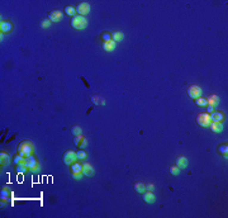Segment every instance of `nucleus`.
Segmentation results:
<instances>
[{"label": "nucleus", "instance_id": "19", "mask_svg": "<svg viewBox=\"0 0 228 218\" xmlns=\"http://www.w3.org/2000/svg\"><path fill=\"white\" fill-rule=\"evenodd\" d=\"M91 101H93L94 104H96V105H104L105 104V99L101 98V96H98V95L91 96Z\"/></svg>", "mask_w": 228, "mask_h": 218}, {"label": "nucleus", "instance_id": "6", "mask_svg": "<svg viewBox=\"0 0 228 218\" xmlns=\"http://www.w3.org/2000/svg\"><path fill=\"white\" fill-rule=\"evenodd\" d=\"M62 160L66 165H71L72 162H75L76 160H77V156H76V152L72 151V150H69V151H66L65 154H63V157H62Z\"/></svg>", "mask_w": 228, "mask_h": 218}, {"label": "nucleus", "instance_id": "8", "mask_svg": "<svg viewBox=\"0 0 228 218\" xmlns=\"http://www.w3.org/2000/svg\"><path fill=\"white\" fill-rule=\"evenodd\" d=\"M14 29V24L10 20H1L0 23V30L1 33H10Z\"/></svg>", "mask_w": 228, "mask_h": 218}, {"label": "nucleus", "instance_id": "23", "mask_svg": "<svg viewBox=\"0 0 228 218\" xmlns=\"http://www.w3.org/2000/svg\"><path fill=\"white\" fill-rule=\"evenodd\" d=\"M134 190L137 191V193H143L145 190H146V185L143 184V183H136L134 184Z\"/></svg>", "mask_w": 228, "mask_h": 218}, {"label": "nucleus", "instance_id": "9", "mask_svg": "<svg viewBox=\"0 0 228 218\" xmlns=\"http://www.w3.org/2000/svg\"><path fill=\"white\" fill-rule=\"evenodd\" d=\"M209 117H210L212 123H217V122H223V119H224V114H223L222 112H218V110H213L212 113L209 114Z\"/></svg>", "mask_w": 228, "mask_h": 218}, {"label": "nucleus", "instance_id": "17", "mask_svg": "<svg viewBox=\"0 0 228 218\" xmlns=\"http://www.w3.org/2000/svg\"><path fill=\"white\" fill-rule=\"evenodd\" d=\"M210 128L212 131L214 132V133H221V132L223 131V123L222 122H217V123H210Z\"/></svg>", "mask_w": 228, "mask_h": 218}, {"label": "nucleus", "instance_id": "15", "mask_svg": "<svg viewBox=\"0 0 228 218\" xmlns=\"http://www.w3.org/2000/svg\"><path fill=\"white\" fill-rule=\"evenodd\" d=\"M70 170H71V174H72V172H83V164L76 160L75 162L71 164Z\"/></svg>", "mask_w": 228, "mask_h": 218}, {"label": "nucleus", "instance_id": "28", "mask_svg": "<svg viewBox=\"0 0 228 218\" xmlns=\"http://www.w3.org/2000/svg\"><path fill=\"white\" fill-rule=\"evenodd\" d=\"M76 156H77V160H86L88 159V154L85 152V150H79L76 152Z\"/></svg>", "mask_w": 228, "mask_h": 218}, {"label": "nucleus", "instance_id": "21", "mask_svg": "<svg viewBox=\"0 0 228 218\" xmlns=\"http://www.w3.org/2000/svg\"><path fill=\"white\" fill-rule=\"evenodd\" d=\"M218 151L221 152L222 156L224 157V159H228V146H227V143L221 145L219 147H218Z\"/></svg>", "mask_w": 228, "mask_h": 218}, {"label": "nucleus", "instance_id": "12", "mask_svg": "<svg viewBox=\"0 0 228 218\" xmlns=\"http://www.w3.org/2000/svg\"><path fill=\"white\" fill-rule=\"evenodd\" d=\"M10 156L7 154V152H1L0 154V166H1V169H4V167H7L9 164H10Z\"/></svg>", "mask_w": 228, "mask_h": 218}, {"label": "nucleus", "instance_id": "5", "mask_svg": "<svg viewBox=\"0 0 228 218\" xmlns=\"http://www.w3.org/2000/svg\"><path fill=\"white\" fill-rule=\"evenodd\" d=\"M76 13L77 15H81V17H85L90 13V5L86 3V1H81L79 3V5L76 7Z\"/></svg>", "mask_w": 228, "mask_h": 218}, {"label": "nucleus", "instance_id": "27", "mask_svg": "<svg viewBox=\"0 0 228 218\" xmlns=\"http://www.w3.org/2000/svg\"><path fill=\"white\" fill-rule=\"evenodd\" d=\"M71 133L74 136H79V134H83V128H81L80 126H74L72 128H71Z\"/></svg>", "mask_w": 228, "mask_h": 218}, {"label": "nucleus", "instance_id": "33", "mask_svg": "<svg viewBox=\"0 0 228 218\" xmlns=\"http://www.w3.org/2000/svg\"><path fill=\"white\" fill-rule=\"evenodd\" d=\"M39 25L42 28H49V25H51V20L49 19H43L42 22L39 23Z\"/></svg>", "mask_w": 228, "mask_h": 218}, {"label": "nucleus", "instance_id": "35", "mask_svg": "<svg viewBox=\"0 0 228 218\" xmlns=\"http://www.w3.org/2000/svg\"><path fill=\"white\" fill-rule=\"evenodd\" d=\"M153 189H155L153 184H147L146 185V190H153Z\"/></svg>", "mask_w": 228, "mask_h": 218}, {"label": "nucleus", "instance_id": "20", "mask_svg": "<svg viewBox=\"0 0 228 218\" xmlns=\"http://www.w3.org/2000/svg\"><path fill=\"white\" fill-rule=\"evenodd\" d=\"M218 96L217 95H210L209 98H208V105H212L213 108H215V106L218 105Z\"/></svg>", "mask_w": 228, "mask_h": 218}, {"label": "nucleus", "instance_id": "7", "mask_svg": "<svg viewBox=\"0 0 228 218\" xmlns=\"http://www.w3.org/2000/svg\"><path fill=\"white\" fill-rule=\"evenodd\" d=\"M201 94H203V90L198 85H191V86H189V89H187V95H189L191 99L200 98Z\"/></svg>", "mask_w": 228, "mask_h": 218}, {"label": "nucleus", "instance_id": "13", "mask_svg": "<svg viewBox=\"0 0 228 218\" xmlns=\"http://www.w3.org/2000/svg\"><path fill=\"white\" fill-rule=\"evenodd\" d=\"M94 167L91 166L89 162H84L83 164V174L85 176H93L94 175Z\"/></svg>", "mask_w": 228, "mask_h": 218}, {"label": "nucleus", "instance_id": "25", "mask_svg": "<svg viewBox=\"0 0 228 218\" xmlns=\"http://www.w3.org/2000/svg\"><path fill=\"white\" fill-rule=\"evenodd\" d=\"M10 195V189L8 186H4L3 189H1V194H0V197H1V199H8Z\"/></svg>", "mask_w": 228, "mask_h": 218}, {"label": "nucleus", "instance_id": "1", "mask_svg": "<svg viewBox=\"0 0 228 218\" xmlns=\"http://www.w3.org/2000/svg\"><path fill=\"white\" fill-rule=\"evenodd\" d=\"M18 155H20L24 159L32 156L33 155V151H34V145L30 141H22L18 145Z\"/></svg>", "mask_w": 228, "mask_h": 218}, {"label": "nucleus", "instance_id": "16", "mask_svg": "<svg viewBox=\"0 0 228 218\" xmlns=\"http://www.w3.org/2000/svg\"><path fill=\"white\" fill-rule=\"evenodd\" d=\"M176 166L179 167V169H185L187 166V159L185 156H179L176 159Z\"/></svg>", "mask_w": 228, "mask_h": 218}, {"label": "nucleus", "instance_id": "34", "mask_svg": "<svg viewBox=\"0 0 228 218\" xmlns=\"http://www.w3.org/2000/svg\"><path fill=\"white\" fill-rule=\"evenodd\" d=\"M71 176H72L74 179H76V180H80V179H83L84 174H83V172H72V174H71Z\"/></svg>", "mask_w": 228, "mask_h": 218}, {"label": "nucleus", "instance_id": "31", "mask_svg": "<svg viewBox=\"0 0 228 218\" xmlns=\"http://www.w3.org/2000/svg\"><path fill=\"white\" fill-rule=\"evenodd\" d=\"M101 39H103V42H108V41H111V33L104 32L103 34H101Z\"/></svg>", "mask_w": 228, "mask_h": 218}, {"label": "nucleus", "instance_id": "22", "mask_svg": "<svg viewBox=\"0 0 228 218\" xmlns=\"http://www.w3.org/2000/svg\"><path fill=\"white\" fill-rule=\"evenodd\" d=\"M65 13L67 15H70V17H75L76 15V8L71 7V5H67V7L65 8Z\"/></svg>", "mask_w": 228, "mask_h": 218}, {"label": "nucleus", "instance_id": "24", "mask_svg": "<svg viewBox=\"0 0 228 218\" xmlns=\"http://www.w3.org/2000/svg\"><path fill=\"white\" fill-rule=\"evenodd\" d=\"M195 100V104L196 105H199V106H207L208 105V99H205V98H196V99H194Z\"/></svg>", "mask_w": 228, "mask_h": 218}, {"label": "nucleus", "instance_id": "18", "mask_svg": "<svg viewBox=\"0 0 228 218\" xmlns=\"http://www.w3.org/2000/svg\"><path fill=\"white\" fill-rule=\"evenodd\" d=\"M123 38H124V34L122 33V32H119V30H117V32L111 33V39H113L115 43H117V42H120V41H123Z\"/></svg>", "mask_w": 228, "mask_h": 218}, {"label": "nucleus", "instance_id": "10", "mask_svg": "<svg viewBox=\"0 0 228 218\" xmlns=\"http://www.w3.org/2000/svg\"><path fill=\"white\" fill-rule=\"evenodd\" d=\"M48 19L51 20V22H53V23H58V22H61V19H62V13L58 12V10L49 12L48 13Z\"/></svg>", "mask_w": 228, "mask_h": 218}, {"label": "nucleus", "instance_id": "4", "mask_svg": "<svg viewBox=\"0 0 228 218\" xmlns=\"http://www.w3.org/2000/svg\"><path fill=\"white\" fill-rule=\"evenodd\" d=\"M196 122H198V124L201 126V127H209L210 123H212L210 117H209V114H208V113H200V114H198Z\"/></svg>", "mask_w": 228, "mask_h": 218}, {"label": "nucleus", "instance_id": "29", "mask_svg": "<svg viewBox=\"0 0 228 218\" xmlns=\"http://www.w3.org/2000/svg\"><path fill=\"white\" fill-rule=\"evenodd\" d=\"M29 169L27 166H25L24 164H19V165H17V171L19 172V174H24V172H27Z\"/></svg>", "mask_w": 228, "mask_h": 218}, {"label": "nucleus", "instance_id": "2", "mask_svg": "<svg viewBox=\"0 0 228 218\" xmlns=\"http://www.w3.org/2000/svg\"><path fill=\"white\" fill-rule=\"evenodd\" d=\"M71 27L77 29V30H83L88 27V20H86L85 17H81V15H75V17L71 18Z\"/></svg>", "mask_w": 228, "mask_h": 218}, {"label": "nucleus", "instance_id": "32", "mask_svg": "<svg viewBox=\"0 0 228 218\" xmlns=\"http://www.w3.org/2000/svg\"><path fill=\"white\" fill-rule=\"evenodd\" d=\"M180 170H181V169H179L177 166L174 165V166L170 167V174H171V175H179V174H180Z\"/></svg>", "mask_w": 228, "mask_h": 218}, {"label": "nucleus", "instance_id": "3", "mask_svg": "<svg viewBox=\"0 0 228 218\" xmlns=\"http://www.w3.org/2000/svg\"><path fill=\"white\" fill-rule=\"evenodd\" d=\"M23 164L28 167L29 171H32V172H37L39 170V164H38V161H37V159H35L34 156H29V157H27V159H24Z\"/></svg>", "mask_w": 228, "mask_h": 218}, {"label": "nucleus", "instance_id": "11", "mask_svg": "<svg viewBox=\"0 0 228 218\" xmlns=\"http://www.w3.org/2000/svg\"><path fill=\"white\" fill-rule=\"evenodd\" d=\"M142 194H143V200L146 203H148V204H152V203L156 202V195L151 190H146V191L142 193Z\"/></svg>", "mask_w": 228, "mask_h": 218}, {"label": "nucleus", "instance_id": "30", "mask_svg": "<svg viewBox=\"0 0 228 218\" xmlns=\"http://www.w3.org/2000/svg\"><path fill=\"white\" fill-rule=\"evenodd\" d=\"M13 162H14V164H17V165L23 164V162H24V157H22L20 155H15L13 157Z\"/></svg>", "mask_w": 228, "mask_h": 218}, {"label": "nucleus", "instance_id": "14", "mask_svg": "<svg viewBox=\"0 0 228 218\" xmlns=\"http://www.w3.org/2000/svg\"><path fill=\"white\" fill-rule=\"evenodd\" d=\"M115 46H117V43L113 39L108 41V42H103V48H104V51H106V52H111V51H114Z\"/></svg>", "mask_w": 228, "mask_h": 218}, {"label": "nucleus", "instance_id": "26", "mask_svg": "<svg viewBox=\"0 0 228 218\" xmlns=\"http://www.w3.org/2000/svg\"><path fill=\"white\" fill-rule=\"evenodd\" d=\"M85 140V137L83 136V134H79V136H74V143L77 146V147H80V145L83 143V141Z\"/></svg>", "mask_w": 228, "mask_h": 218}, {"label": "nucleus", "instance_id": "36", "mask_svg": "<svg viewBox=\"0 0 228 218\" xmlns=\"http://www.w3.org/2000/svg\"><path fill=\"white\" fill-rule=\"evenodd\" d=\"M207 110H208V113H212V112L214 110V108H213L212 105H207Z\"/></svg>", "mask_w": 228, "mask_h": 218}]
</instances>
